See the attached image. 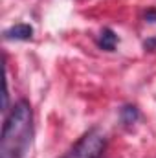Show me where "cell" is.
Masks as SVG:
<instances>
[{"mask_svg": "<svg viewBox=\"0 0 156 158\" xmlns=\"http://www.w3.org/2000/svg\"><path fill=\"white\" fill-rule=\"evenodd\" d=\"M97 44H99V48H103V50H107V52H112L117 44V35L110 30V28H105V30L101 31L99 39H97Z\"/></svg>", "mask_w": 156, "mask_h": 158, "instance_id": "cell-4", "label": "cell"}, {"mask_svg": "<svg viewBox=\"0 0 156 158\" xmlns=\"http://www.w3.org/2000/svg\"><path fill=\"white\" fill-rule=\"evenodd\" d=\"M33 112L28 101L20 99L13 105L4 121L0 138V158H24L31 143Z\"/></svg>", "mask_w": 156, "mask_h": 158, "instance_id": "cell-1", "label": "cell"}, {"mask_svg": "<svg viewBox=\"0 0 156 158\" xmlns=\"http://www.w3.org/2000/svg\"><path fill=\"white\" fill-rule=\"evenodd\" d=\"M4 37L9 40H30L33 37V28L30 24H15L4 31Z\"/></svg>", "mask_w": 156, "mask_h": 158, "instance_id": "cell-3", "label": "cell"}, {"mask_svg": "<svg viewBox=\"0 0 156 158\" xmlns=\"http://www.w3.org/2000/svg\"><path fill=\"white\" fill-rule=\"evenodd\" d=\"M105 145H107L105 134L99 129H90L79 138L76 145L63 158H101Z\"/></svg>", "mask_w": 156, "mask_h": 158, "instance_id": "cell-2", "label": "cell"}, {"mask_svg": "<svg viewBox=\"0 0 156 158\" xmlns=\"http://www.w3.org/2000/svg\"><path fill=\"white\" fill-rule=\"evenodd\" d=\"M119 116H121V121H123L125 125H132L136 119L140 118V112H138V109H136L134 105H127V107L121 109Z\"/></svg>", "mask_w": 156, "mask_h": 158, "instance_id": "cell-5", "label": "cell"}]
</instances>
